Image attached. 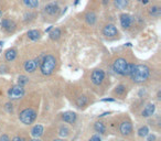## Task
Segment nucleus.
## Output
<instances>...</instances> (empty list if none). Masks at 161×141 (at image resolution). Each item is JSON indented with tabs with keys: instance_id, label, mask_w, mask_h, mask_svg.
Masks as SVG:
<instances>
[{
	"instance_id": "nucleus-1",
	"label": "nucleus",
	"mask_w": 161,
	"mask_h": 141,
	"mask_svg": "<svg viewBox=\"0 0 161 141\" xmlns=\"http://www.w3.org/2000/svg\"><path fill=\"white\" fill-rule=\"evenodd\" d=\"M149 75H150V69L147 65L139 64L135 66L130 76L135 83H143L149 78Z\"/></svg>"
},
{
	"instance_id": "nucleus-2",
	"label": "nucleus",
	"mask_w": 161,
	"mask_h": 141,
	"mask_svg": "<svg viewBox=\"0 0 161 141\" xmlns=\"http://www.w3.org/2000/svg\"><path fill=\"white\" fill-rule=\"evenodd\" d=\"M55 66H56V60L54 56L51 54L45 55V56H43L40 64L41 73L43 75H51L55 69Z\"/></svg>"
},
{
	"instance_id": "nucleus-3",
	"label": "nucleus",
	"mask_w": 161,
	"mask_h": 141,
	"mask_svg": "<svg viewBox=\"0 0 161 141\" xmlns=\"http://www.w3.org/2000/svg\"><path fill=\"white\" fill-rule=\"evenodd\" d=\"M35 117H37V112L31 108H27L20 112L19 118L21 120V123H23L24 125H30L35 120Z\"/></svg>"
},
{
	"instance_id": "nucleus-4",
	"label": "nucleus",
	"mask_w": 161,
	"mask_h": 141,
	"mask_svg": "<svg viewBox=\"0 0 161 141\" xmlns=\"http://www.w3.org/2000/svg\"><path fill=\"white\" fill-rule=\"evenodd\" d=\"M61 8L56 2H50V4H45L43 8V12L48 17H59Z\"/></svg>"
},
{
	"instance_id": "nucleus-5",
	"label": "nucleus",
	"mask_w": 161,
	"mask_h": 141,
	"mask_svg": "<svg viewBox=\"0 0 161 141\" xmlns=\"http://www.w3.org/2000/svg\"><path fill=\"white\" fill-rule=\"evenodd\" d=\"M134 20L135 18L129 13H121L119 16V21H120V25L123 27V29L128 30L130 29L134 24Z\"/></svg>"
},
{
	"instance_id": "nucleus-6",
	"label": "nucleus",
	"mask_w": 161,
	"mask_h": 141,
	"mask_svg": "<svg viewBox=\"0 0 161 141\" xmlns=\"http://www.w3.org/2000/svg\"><path fill=\"white\" fill-rule=\"evenodd\" d=\"M126 66H127V61L123 58H117V60H115V62L113 63L114 72L119 74V75H124Z\"/></svg>"
},
{
	"instance_id": "nucleus-7",
	"label": "nucleus",
	"mask_w": 161,
	"mask_h": 141,
	"mask_svg": "<svg viewBox=\"0 0 161 141\" xmlns=\"http://www.w3.org/2000/svg\"><path fill=\"white\" fill-rule=\"evenodd\" d=\"M24 95V89L23 87L20 86V85H17V86H13L9 91V97L11 99H20Z\"/></svg>"
},
{
	"instance_id": "nucleus-8",
	"label": "nucleus",
	"mask_w": 161,
	"mask_h": 141,
	"mask_svg": "<svg viewBox=\"0 0 161 141\" xmlns=\"http://www.w3.org/2000/svg\"><path fill=\"white\" fill-rule=\"evenodd\" d=\"M105 78V73L103 69H95L92 73V82L95 85H100Z\"/></svg>"
},
{
	"instance_id": "nucleus-9",
	"label": "nucleus",
	"mask_w": 161,
	"mask_h": 141,
	"mask_svg": "<svg viewBox=\"0 0 161 141\" xmlns=\"http://www.w3.org/2000/svg\"><path fill=\"white\" fill-rule=\"evenodd\" d=\"M103 34L106 38H114V36L118 35V30L114 24L108 23L103 28Z\"/></svg>"
},
{
	"instance_id": "nucleus-10",
	"label": "nucleus",
	"mask_w": 161,
	"mask_h": 141,
	"mask_svg": "<svg viewBox=\"0 0 161 141\" xmlns=\"http://www.w3.org/2000/svg\"><path fill=\"white\" fill-rule=\"evenodd\" d=\"M0 24H1V29L4 30L6 32H11L16 28V23L11 19H2Z\"/></svg>"
},
{
	"instance_id": "nucleus-11",
	"label": "nucleus",
	"mask_w": 161,
	"mask_h": 141,
	"mask_svg": "<svg viewBox=\"0 0 161 141\" xmlns=\"http://www.w3.org/2000/svg\"><path fill=\"white\" fill-rule=\"evenodd\" d=\"M119 130H120L123 136H128V134H130V132H131V130H132L131 123H129V121H124V123H121L120 127H119Z\"/></svg>"
},
{
	"instance_id": "nucleus-12",
	"label": "nucleus",
	"mask_w": 161,
	"mask_h": 141,
	"mask_svg": "<svg viewBox=\"0 0 161 141\" xmlns=\"http://www.w3.org/2000/svg\"><path fill=\"white\" fill-rule=\"evenodd\" d=\"M148 13L154 18H159L161 15V7L158 4H154L148 8Z\"/></svg>"
},
{
	"instance_id": "nucleus-13",
	"label": "nucleus",
	"mask_w": 161,
	"mask_h": 141,
	"mask_svg": "<svg viewBox=\"0 0 161 141\" xmlns=\"http://www.w3.org/2000/svg\"><path fill=\"white\" fill-rule=\"evenodd\" d=\"M22 4L28 9H38L40 6L39 0H22Z\"/></svg>"
},
{
	"instance_id": "nucleus-14",
	"label": "nucleus",
	"mask_w": 161,
	"mask_h": 141,
	"mask_svg": "<svg viewBox=\"0 0 161 141\" xmlns=\"http://www.w3.org/2000/svg\"><path fill=\"white\" fill-rule=\"evenodd\" d=\"M129 1L130 0H113L114 7L118 10H124L129 6Z\"/></svg>"
},
{
	"instance_id": "nucleus-15",
	"label": "nucleus",
	"mask_w": 161,
	"mask_h": 141,
	"mask_svg": "<svg viewBox=\"0 0 161 141\" xmlns=\"http://www.w3.org/2000/svg\"><path fill=\"white\" fill-rule=\"evenodd\" d=\"M63 120L65 121V123H73L75 120H76V114L73 111H67V112H64L62 116Z\"/></svg>"
},
{
	"instance_id": "nucleus-16",
	"label": "nucleus",
	"mask_w": 161,
	"mask_h": 141,
	"mask_svg": "<svg viewBox=\"0 0 161 141\" xmlns=\"http://www.w3.org/2000/svg\"><path fill=\"white\" fill-rule=\"evenodd\" d=\"M37 67L38 65L34 60H29V61H27L26 63H24V69H26V72L28 73H33L37 69Z\"/></svg>"
},
{
	"instance_id": "nucleus-17",
	"label": "nucleus",
	"mask_w": 161,
	"mask_h": 141,
	"mask_svg": "<svg viewBox=\"0 0 161 141\" xmlns=\"http://www.w3.org/2000/svg\"><path fill=\"white\" fill-rule=\"evenodd\" d=\"M154 110H156V106L154 104H148L143 110V117H150L154 115Z\"/></svg>"
},
{
	"instance_id": "nucleus-18",
	"label": "nucleus",
	"mask_w": 161,
	"mask_h": 141,
	"mask_svg": "<svg viewBox=\"0 0 161 141\" xmlns=\"http://www.w3.org/2000/svg\"><path fill=\"white\" fill-rule=\"evenodd\" d=\"M50 39L51 40H59L60 38H61V35H62V31H61V29L60 28H52V31L50 32Z\"/></svg>"
},
{
	"instance_id": "nucleus-19",
	"label": "nucleus",
	"mask_w": 161,
	"mask_h": 141,
	"mask_svg": "<svg viewBox=\"0 0 161 141\" xmlns=\"http://www.w3.org/2000/svg\"><path fill=\"white\" fill-rule=\"evenodd\" d=\"M27 35H28V38H29L30 40L37 41L41 38V32L39 30H30L29 32L27 33Z\"/></svg>"
},
{
	"instance_id": "nucleus-20",
	"label": "nucleus",
	"mask_w": 161,
	"mask_h": 141,
	"mask_svg": "<svg viewBox=\"0 0 161 141\" xmlns=\"http://www.w3.org/2000/svg\"><path fill=\"white\" fill-rule=\"evenodd\" d=\"M16 56H17V51L15 50V49H9V50L4 53V58H6V61L8 62H11L13 61L16 58Z\"/></svg>"
},
{
	"instance_id": "nucleus-21",
	"label": "nucleus",
	"mask_w": 161,
	"mask_h": 141,
	"mask_svg": "<svg viewBox=\"0 0 161 141\" xmlns=\"http://www.w3.org/2000/svg\"><path fill=\"white\" fill-rule=\"evenodd\" d=\"M31 134L34 138H39L40 136H42L43 134V127L41 126V125H37V126H34L32 128V130H31Z\"/></svg>"
},
{
	"instance_id": "nucleus-22",
	"label": "nucleus",
	"mask_w": 161,
	"mask_h": 141,
	"mask_svg": "<svg viewBox=\"0 0 161 141\" xmlns=\"http://www.w3.org/2000/svg\"><path fill=\"white\" fill-rule=\"evenodd\" d=\"M85 20L87 22V24L93 25L96 22V20H97V16H96L94 12H92L91 11V12H88L87 15L85 16Z\"/></svg>"
},
{
	"instance_id": "nucleus-23",
	"label": "nucleus",
	"mask_w": 161,
	"mask_h": 141,
	"mask_svg": "<svg viewBox=\"0 0 161 141\" xmlns=\"http://www.w3.org/2000/svg\"><path fill=\"white\" fill-rule=\"evenodd\" d=\"M94 128H95V130L97 131V132H99V134H104L105 130H106V128H105V126H104V123H99V121L98 123H95Z\"/></svg>"
},
{
	"instance_id": "nucleus-24",
	"label": "nucleus",
	"mask_w": 161,
	"mask_h": 141,
	"mask_svg": "<svg viewBox=\"0 0 161 141\" xmlns=\"http://www.w3.org/2000/svg\"><path fill=\"white\" fill-rule=\"evenodd\" d=\"M76 104L78 107H83V106L86 105V104H87V98H86V96H84V95L80 96V97L77 98Z\"/></svg>"
},
{
	"instance_id": "nucleus-25",
	"label": "nucleus",
	"mask_w": 161,
	"mask_h": 141,
	"mask_svg": "<svg viewBox=\"0 0 161 141\" xmlns=\"http://www.w3.org/2000/svg\"><path fill=\"white\" fill-rule=\"evenodd\" d=\"M135 64H132V63H127V66H126V69H125V72H124V75H131L132 71L135 69Z\"/></svg>"
},
{
	"instance_id": "nucleus-26",
	"label": "nucleus",
	"mask_w": 161,
	"mask_h": 141,
	"mask_svg": "<svg viewBox=\"0 0 161 141\" xmlns=\"http://www.w3.org/2000/svg\"><path fill=\"white\" fill-rule=\"evenodd\" d=\"M28 82H29V78H28L27 76H24V75H20V76H19L18 84L20 85V86H23V85L28 84Z\"/></svg>"
},
{
	"instance_id": "nucleus-27",
	"label": "nucleus",
	"mask_w": 161,
	"mask_h": 141,
	"mask_svg": "<svg viewBox=\"0 0 161 141\" xmlns=\"http://www.w3.org/2000/svg\"><path fill=\"white\" fill-rule=\"evenodd\" d=\"M148 132H149V129H148L147 126L141 127L139 130H138V134H139L140 137H146L147 134H148Z\"/></svg>"
},
{
	"instance_id": "nucleus-28",
	"label": "nucleus",
	"mask_w": 161,
	"mask_h": 141,
	"mask_svg": "<svg viewBox=\"0 0 161 141\" xmlns=\"http://www.w3.org/2000/svg\"><path fill=\"white\" fill-rule=\"evenodd\" d=\"M126 92V87L124 86V85H118L117 87H116V89H115V93L117 95H123Z\"/></svg>"
},
{
	"instance_id": "nucleus-29",
	"label": "nucleus",
	"mask_w": 161,
	"mask_h": 141,
	"mask_svg": "<svg viewBox=\"0 0 161 141\" xmlns=\"http://www.w3.org/2000/svg\"><path fill=\"white\" fill-rule=\"evenodd\" d=\"M69 134V129L66 128V127H62L61 129H60V136L61 137H66Z\"/></svg>"
},
{
	"instance_id": "nucleus-30",
	"label": "nucleus",
	"mask_w": 161,
	"mask_h": 141,
	"mask_svg": "<svg viewBox=\"0 0 161 141\" xmlns=\"http://www.w3.org/2000/svg\"><path fill=\"white\" fill-rule=\"evenodd\" d=\"M89 141H102V139L99 138V136H93V137L89 139Z\"/></svg>"
},
{
	"instance_id": "nucleus-31",
	"label": "nucleus",
	"mask_w": 161,
	"mask_h": 141,
	"mask_svg": "<svg viewBox=\"0 0 161 141\" xmlns=\"http://www.w3.org/2000/svg\"><path fill=\"white\" fill-rule=\"evenodd\" d=\"M147 136H148V134H147ZM154 140H156V137L152 136V134H149L148 138H147V141H154Z\"/></svg>"
},
{
	"instance_id": "nucleus-32",
	"label": "nucleus",
	"mask_w": 161,
	"mask_h": 141,
	"mask_svg": "<svg viewBox=\"0 0 161 141\" xmlns=\"http://www.w3.org/2000/svg\"><path fill=\"white\" fill-rule=\"evenodd\" d=\"M0 141H9V137H8L7 134H4V136H1V138H0Z\"/></svg>"
},
{
	"instance_id": "nucleus-33",
	"label": "nucleus",
	"mask_w": 161,
	"mask_h": 141,
	"mask_svg": "<svg viewBox=\"0 0 161 141\" xmlns=\"http://www.w3.org/2000/svg\"><path fill=\"white\" fill-rule=\"evenodd\" d=\"M138 1H139L141 4H143V6H145V4H148L150 2V0H138Z\"/></svg>"
},
{
	"instance_id": "nucleus-34",
	"label": "nucleus",
	"mask_w": 161,
	"mask_h": 141,
	"mask_svg": "<svg viewBox=\"0 0 161 141\" xmlns=\"http://www.w3.org/2000/svg\"><path fill=\"white\" fill-rule=\"evenodd\" d=\"M102 4H103V6H108L109 4V0H102Z\"/></svg>"
},
{
	"instance_id": "nucleus-35",
	"label": "nucleus",
	"mask_w": 161,
	"mask_h": 141,
	"mask_svg": "<svg viewBox=\"0 0 161 141\" xmlns=\"http://www.w3.org/2000/svg\"><path fill=\"white\" fill-rule=\"evenodd\" d=\"M6 108H7L8 111H11V110H12V105H10V104H7V105H6Z\"/></svg>"
},
{
	"instance_id": "nucleus-36",
	"label": "nucleus",
	"mask_w": 161,
	"mask_h": 141,
	"mask_svg": "<svg viewBox=\"0 0 161 141\" xmlns=\"http://www.w3.org/2000/svg\"><path fill=\"white\" fill-rule=\"evenodd\" d=\"M12 141H22V139L20 137H15L12 139Z\"/></svg>"
},
{
	"instance_id": "nucleus-37",
	"label": "nucleus",
	"mask_w": 161,
	"mask_h": 141,
	"mask_svg": "<svg viewBox=\"0 0 161 141\" xmlns=\"http://www.w3.org/2000/svg\"><path fill=\"white\" fill-rule=\"evenodd\" d=\"M104 101H114V99H112V98H109V99H103Z\"/></svg>"
},
{
	"instance_id": "nucleus-38",
	"label": "nucleus",
	"mask_w": 161,
	"mask_h": 141,
	"mask_svg": "<svg viewBox=\"0 0 161 141\" xmlns=\"http://www.w3.org/2000/svg\"><path fill=\"white\" fill-rule=\"evenodd\" d=\"M1 17H2V11L0 10V20H1Z\"/></svg>"
},
{
	"instance_id": "nucleus-39",
	"label": "nucleus",
	"mask_w": 161,
	"mask_h": 141,
	"mask_svg": "<svg viewBox=\"0 0 161 141\" xmlns=\"http://www.w3.org/2000/svg\"><path fill=\"white\" fill-rule=\"evenodd\" d=\"M78 1H80V0H75V2H74V4H78Z\"/></svg>"
},
{
	"instance_id": "nucleus-40",
	"label": "nucleus",
	"mask_w": 161,
	"mask_h": 141,
	"mask_svg": "<svg viewBox=\"0 0 161 141\" xmlns=\"http://www.w3.org/2000/svg\"><path fill=\"white\" fill-rule=\"evenodd\" d=\"M53 141H63V140H61V139H55V140H53Z\"/></svg>"
},
{
	"instance_id": "nucleus-41",
	"label": "nucleus",
	"mask_w": 161,
	"mask_h": 141,
	"mask_svg": "<svg viewBox=\"0 0 161 141\" xmlns=\"http://www.w3.org/2000/svg\"><path fill=\"white\" fill-rule=\"evenodd\" d=\"M31 141H40L39 139H33V140H31Z\"/></svg>"
},
{
	"instance_id": "nucleus-42",
	"label": "nucleus",
	"mask_w": 161,
	"mask_h": 141,
	"mask_svg": "<svg viewBox=\"0 0 161 141\" xmlns=\"http://www.w3.org/2000/svg\"><path fill=\"white\" fill-rule=\"evenodd\" d=\"M9 141H10V140H9ZM11 141H12V140H11Z\"/></svg>"
}]
</instances>
